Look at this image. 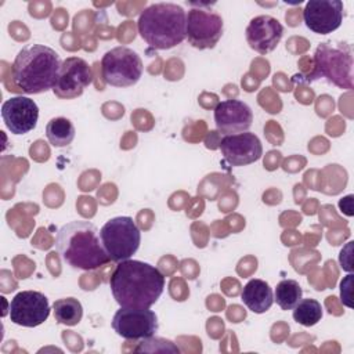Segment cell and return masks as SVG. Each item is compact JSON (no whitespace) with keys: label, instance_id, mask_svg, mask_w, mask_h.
Here are the masks:
<instances>
[{"label":"cell","instance_id":"obj_24","mask_svg":"<svg viewBox=\"0 0 354 354\" xmlns=\"http://www.w3.org/2000/svg\"><path fill=\"white\" fill-rule=\"evenodd\" d=\"M351 248H353V242H348L347 246L340 252L339 254V263H340V267L344 270V271H348V272H353V263H351Z\"/></svg>","mask_w":354,"mask_h":354},{"label":"cell","instance_id":"obj_11","mask_svg":"<svg viewBox=\"0 0 354 354\" xmlns=\"http://www.w3.org/2000/svg\"><path fill=\"white\" fill-rule=\"evenodd\" d=\"M93 82V71L88 64L79 57H68L62 61L53 91L57 97L71 100L83 94Z\"/></svg>","mask_w":354,"mask_h":354},{"label":"cell","instance_id":"obj_1","mask_svg":"<svg viewBox=\"0 0 354 354\" xmlns=\"http://www.w3.org/2000/svg\"><path fill=\"white\" fill-rule=\"evenodd\" d=\"M109 286L120 307L149 308L163 293L165 277L149 263L127 259L115 267Z\"/></svg>","mask_w":354,"mask_h":354},{"label":"cell","instance_id":"obj_2","mask_svg":"<svg viewBox=\"0 0 354 354\" xmlns=\"http://www.w3.org/2000/svg\"><path fill=\"white\" fill-rule=\"evenodd\" d=\"M55 248L64 263L84 271L95 270L111 261L97 227L84 220L64 224L55 236Z\"/></svg>","mask_w":354,"mask_h":354},{"label":"cell","instance_id":"obj_15","mask_svg":"<svg viewBox=\"0 0 354 354\" xmlns=\"http://www.w3.org/2000/svg\"><path fill=\"white\" fill-rule=\"evenodd\" d=\"M246 41L259 54L274 51L283 35V26L271 15H257L250 19L246 28Z\"/></svg>","mask_w":354,"mask_h":354},{"label":"cell","instance_id":"obj_5","mask_svg":"<svg viewBox=\"0 0 354 354\" xmlns=\"http://www.w3.org/2000/svg\"><path fill=\"white\" fill-rule=\"evenodd\" d=\"M317 66L315 77H325L340 88H353V50L348 43H321L314 54Z\"/></svg>","mask_w":354,"mask_h":354},{"label":"cell","instance_id":"obj_3","mask_svg":"<svg viewBox=\"0 0 354 354\" xmlns=\"http://www.w3.org/2000/svg\"><path fill=\"white\" fill-rule=\"evenodd\" d=\"M61 64L58 53L51 47L44 44L26 46L14 59L12 80L22 93H46L54 87Z\"/></svg>","mask_w":354,"mask_h":354},{"label":"cell","instance_id":"obj_13","mask_svg":"<svg viewBox=\"0 0 354 354\" xmlns=\"http://www.w3.org/2000/svg\"><path fill=\"white\" fill-rule=\"evenodd\" d=\"M221 155L231 166H246L259 160L263 155V145L254 133H238L224 136L218 145Z\"/></svg>","mask_w":354,"mask_h":354},{"label":"cell","instance_id":"obj_10","mask_svg":"<svg viewBox=\"0 0 354 354\" xmlns=\"http://www.w3.org/2000/svg\"><path fill=\"white\" fill-rule=\"evenodd\" d=\"M8 314L15 325L35 328L48 318L50 303L41 292L22 290L11 299Z\"/></svg>","mask_w":354,"mask_h":354},{"label":"cell","instance_id":"obj_6","mask_svg":"<svg viewBox=\"0 0 354 354\" xmlns=\"http://www.w3.org/2000/svg\"><path fill=\"white\" fill-rule=\"evenodd\" d=\"M102 246L111 261L130 259L140 248L141 231L129 216H118L108 220L100 230Z\"/></svg>","mask_w":354,"mask_h":354},{"label":"cell","instance_id":"obj_20","mask_svg":"<svg viewBox=\"0 0 354 354\" xmlns=\"http://www.w3.org/2000/svg\"><path fill=\"white\" fill-rule=\"evenodd\" d=\"M303 289L295 279H282L278 282L274 290V301L283 310H293V307L301 300Z\"/></svg>","mask_w":354,"mask_h":354},{"label":"cell","instance_id":"obj_22","mask_svg":"<svg viewBox=\"0 0 354 354\" xmlns=\"http://www.w3.org/2000/svg\"><path fill=\"white\" fill-rule=\"evenodd\" d=\"M136 351H147V353H153V351H171V353H180V348L171 342L160 337H147L140 342V346L136 347Z\"/></svg>","mask_w":354,"mask_h":354},{"label":"cell","instance_id":"obj_23","mask_svg":"<svg viewBox=\"0 0 354 354\" xmlns=\"http://www.w3.org/2000/svg\"><path fill=\"white\" fill-rule=\"evenodd\" d=\"M353 272H350L346 278L342 279L340 282V297L343 304H346L347 307H353L351 303V297H353Z\"/></svg>","mask_w":354,"mask_h":354},{"label":"cell","instance_id":"obj_7","mask_svg":"<svg viewBox=\"0 0 354 354\" xmlns=\"http://www.w3.org/2000/svg\"><path fill=\"white\" fill-rule=\"evenodd\" d=\"M140 55L129 47L119 46L106 51L101 59V72L106 84L113 87L134 86L142 75Z\"/></svg>","mask_w":354,"mask_h":354},{"label":"cell","instance_id":"obj_18","mask_svg":"<svg viewBox=\"0 0 354 354\" xmlns=\"http://www.w3.org/2000/svg\"><path fill=\"white\" fill-rule=\"evenodd\" d=\"M75 126L66 118H53L46 126V136L53 147L62 148L75 138Z\"/></svg>","mask_w":354,"mask_h":354},{"label":"cell","instance_id":"obj_16","mask_svg":"<svg viewBox=\"0 0 354 354\" xmlns=\"http://www.w3.org/2000/svg\"><path fill=\"white\" fill-rule=\"evenodd\" d=\"M253 112L250 106L241 100H224L214 108V123L224 136L245 133L250 129Z\"/></svg>","mask_w":354,"mask_h":354},{"label":"cell","instance_id":"obj_17","mask_svg":"<svg viewBox=\"0 0 354 354\" xmlns=\"http://www.w3.org/2000/svg\"><path fill=\"white\" fill-rule=\"evenodd\" d=\"M241 299L250 311L263 314L272 306L274 292L266 281L253 278L243 286Z\"/></svg>","mask_w":354,"mask_h":354},{"label":"cell","instance_id":"obj_9","mask_svg":"<svg viewBox=\"0 0 354 354\" xmlns=\"http://www.w3.org/2000/svg\"><path fill=\"white\" fill-rule=\"evenodd\" d=\"M112 328L126 340H142L158 332V317L152 310L120 307L113 318Z\"/></svg>","mask_w":354,"mask_h":354},{"label":"cell","instance_id":"obj_12","mask_svg":"<svg viewBox=\"0 0 354 354\" xmlns=\"http://www.w3.org/2000/svg\"><path fill=\"white\" fill-rule=\"evenodd\" d=\"M343 10L340 0H310L303 10V21L311 32L328 35L340 28Z\"/></svg>","mask_w":354,"mask_h":354},{"label":"cell","instance_id":"obj_14","mask_svg":"<svg viewBox=\"0 0 354 354\" xmlns=\"http://www.w3.org/2000/svg\"><path fill=\"white\" fill-rule=\"evenodd\" d=\"M1 118L12 134H26L37 124L39 106L29 97H11L1 105Z\"/></svg>","mask_w":354,"mask_h":354},{"label":"cell","instance_id":"obj_21","mask_svg":"<svg viewBox=\"0 0 354 354\" xmlns=\"http://www.w3.org/2000/svg\"><path fill=\"white\" fill-rule=\"evenodd\" d=\"M322 318V306L315 299H301L293 307V319L303 326H313Z\"/></svg>","mask_w":354,"mask_h":354},{"label":"cell","instance_id":"obj_19","mask_svg":"<svg viewBox=\"0 0 354 354\" xmlns=\"http://www.w3.org/2000/svg\"><path fill=\"white\" fill-rule=\"evenodd\" d=\"M53 310L55 321L66 326L77 325L83 317L82 303L75 297H64L55 300L53 304Z\"/></svg>","mask_w":354,"mask_h":354},{"label":"cell","instance_id":"obj_4","mask_svg":"<svg viewBox=\"0 0 354 354\" xmlns=\"http://www.w3.org/2000/svg\"><path fill=\"white\" fill-rule=\"evenodd\" d=\"M187 12L174 3H153L137 21L140 36L156 50H169L184 41Z\"/></svg>","mask_w":354,"mask_h":354},{"label":"cell","instance_id":"obj_25","mask_svg":"<svg viewBox=\"0 0 354 354\" xmlns=\"http://www.w3.org/2000/svg\"><path fill=\"white\" fill-rule=\"evenodd\" d=\"M339 207L347 216H353V195H347V196L342 198L339 202Z\"/></svg>","mask_w":354,"mask_h":354},{"label":"cell","instance_id":"obj_8","mask_svg":"<svg viewBox=\"0 0 354 354\" xmlns=\"http://www.w3.org/2000/svg\"><path fill=\"white\" fill-rule=\"evenodd\" d=\"M224 22L220 14L205 8L202 4L187 14L185 33L189 44L199 50L213 48L221 39Z\"/></svg>","mask_w":354,"mask_h":354}]
</instances>
